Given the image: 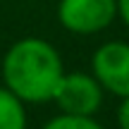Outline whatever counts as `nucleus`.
I'll return each mask as SVG.
<instances>
[{"label":"nucleus","mask_w":129,"mask_h":129,"mask_svg":"<svg viewBox=\"0 0 129 129\" xmlns=\"http://www.w3.org/2000/svg\"><path fill=\"white\" fill-rule=\"evenodd\" d=\"M64 69L57 50L43 38H22L7 50L3 77L7 88L29 103L53 101Z\"/></svg>","instance_id":"obj_1"},{"label":"nucleus","mask_w":129,"mask_h":129,"mask_svg":"<svg viewBox=\"0 0 129 129\" xmlns=\"http://www.w3.org/2000/svg\"><path fill=\"white\" fill-rule=\"evenodd\" d=\"M53 101L60 105L64 115L91 117L103 103V88L91 74H84V72L62 74Z\"/></svg>","instance_id":"obj_2"},{"label":"nucleus","mask_w":129,"mask_h":129,"mask_svg":"<svg viewBox=\"0 0 129 129\" xmlns=\"http://www.w3.org/2000/svg\"><path fill=\"white\" fill-rule=\"evenodd\" d=\"M117 14V0H60L57 17L74 34H96Z\"/></svg>","instance_id":"obj_3"},{"label":"nucleus","mask_w":129,"mask_h":129,"mask_svg":"<svg viewBox=\"0 0 129 129\" xmlns=\"http://www.w3.org/2000/svg\"><path fill=\"white\" fill-rule=\"evenodd\" d=\"M93 77L115 96H129V43H105L93 55Z\"/></svg>","instance_id":"obj_4"},{"label":"nucleus","mask_w":129,"mask_h":129,"mask_svg":"<svg viewBox=\"0 0 129 129\" xmlns=\"http://www.w3.org/2000/svg\"><path fill=\"white\" fill-rule=\"evenodd\" d=\"M0 129H26L24 105L7 86L0 88Z\"/></svg>","instance_id":"obj_5"},{"label":"nucleus","mask_w":129,"mask_h":129,"mask_svg":"<svg viewBox=\"0 0 129 129\" xmlns=\"http://www.w3.org/2000/svg\"><path fill=\"white\" fill-rule=\"evenodd\" d=\"M43 129H103L98 122H93V117H79V115H62L53 117Z\"/></svg>","instance_id":"obj_6"},{"label":"nucleus","mask_w":129,"mask_h":129,"mask_svg":"<svg viewBox=\"0 0 129 129\" xmlns=\"http://www.w3.org/2000/svg\"><path fill=\"white\" fill-rule=\"evenodd\" d=\"M117 122H120V129H129V96L122 101L120 112H117Z\"/></svg>","instance_id":"obj_7"},{"label":"nucleus","mask_w":129,"mask_h":129,"mask_svg":"<svg viewBox=\"0 0 129 129\" xmlns=\"http://www.w3.org/2000/svg\"><path fill=\"white\" fill-rule=\"evenodd\" d=\"M117 12H120V17L129 26V0H117Z\"/></svg>","instance_id":"obj_8"}]
</instances>
